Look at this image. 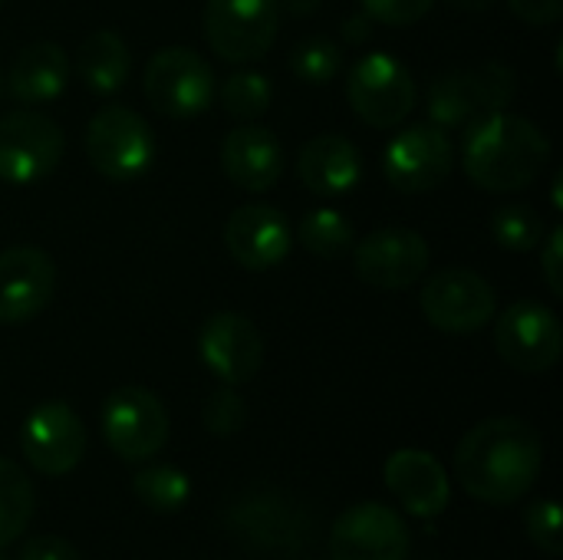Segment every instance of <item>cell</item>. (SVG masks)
<instances>
[{"label":"cell","mask_w":563,"mask_h":560,"mask_svg":"<svg viewBox=\"0 0 563 560\" xmlns=\"http://www.w3.org/2000/svg\"><path fill=\"white\" fill-rule=\"evenodd\" d=\"M544 446L538 429L515 416L478 422L455 449L459 485L485 505L505 508L521 502L541 479Z\"/></svg>","instance_id":"cell-1"},{"label":"cell","mask_w":563,"mask_h":560,"mask_svg":"<svg viewBox=\"0 0 563 560\" xmlns=\"http://www.w3.org/2000/svg\"><path fill=\"white\" fill-rule=\"evenodd\" d=\"M551 162V139L531 119L492 109L465 125L462 168L482 191H521Z\"/></svg>","instance_id":"cell-2"},{"label":"cell","mask_w":563,"mask_h":560,"mask_svg":"<svg viewBox=\"0 0 563 560\" xmlns=\"http://www.w3.org/2000/svg\"><path fill=\"white\" fill-rule=\"evenodd\" d=\"M145 99L152 109L172 119H195L201 116L214 96L218 79L211 63L191 46H162L148 56L142 76Z\"/></svg>","instance_id":"cell-3"},{"label":"cell","mask_w":563,"mask_h":560,"mask_svg":"<svg viewBox=\"0 0 563 560\" xmlns=\"http://www.w3.org/2000/svg\"><path fill=\"white\" fill-rule=\"evenodd\" d=\"M515 89H518L515 69L495 59L472 66V69L445 73L429 86V96H426L429 122H435L445 132L468 125L472 119L492 109H505L515 99Z\"/></svg>","instance_id":"cell-4"},{"label":"cell","mask_w":563,"mask_h":560,"mask_svg":"<svg viewBox=\"0 0 563 560\" xmlns=\"http://www.w3.org/2000/svg\"><path fill=\"white\" fill-rule=\"evenodd\" d=\"M89 165L109 182H132L155 162L152 125L129 106H102L86 125Z\"/></svg>","instance_id":"cell-5"},{"label":"cell","mask_w":563,"mask_h":560,"mask_svg":"<svg viewBox=\"0 0 563 560\" xmlns=\"http://www.w3.org/2000/svg\"><path fill=\"white\" fill-rule=\"evenodd\" d=\"M346 99L366 125L393 129L416 109L419 92L409 66L399 56L376 50L353 63L346 76Z\"/></svg>","instance_id":"cell-6"},{"label":"cell","mask_w":563,"mask_h":560,"mask_svg":"<svg viewBox=\"0 0 563 560\" xmlns=\"http://www.w3.org/2000/svg\"><path fill=\"white\" fill-rule=\"evenodd\" d=\"M66 152L63 129L33 109L0 116V182L33 185L56 172Z\"/></svg>","instance_id":"cell-7"},{"label":"cell","mask_w":563,"mask_h":560,"mask_svg":"<svg viewBox=\"0 0 563 560\" xmlns=\"http://www.w3.org/2000/svg\"><path fill=\"white\" fill-rule=\"evenodd\" d=\"M277 0H208L205 36L224 63H257L277 40Z\"/></svg>","instance_id":"cell-8"},{"label":"cell","mask_w":563,"mask_h":560,"mask_svg":"<svg viewBox=\"0 0 563 560\" xmlns=\"http://www.w3.org/2000/svg\"><path fill=\"white\" fill-rule=\"evenodd\" d=\"M106 446L125 462H145L168 442V413L162 399L142 386H119L102 406Z\"/></svg>","instance_id":"cell-9"},{"label":"cell","mask_w":563,"mask_h":560,"mask_svg":"<svg viewBox=\"0 0 563 560\" xmlns=\"http://www.w3.org/2000/svg\"><path fill=\"white\" fill-rule=\"evenodd\" d=\"M455 165V145L445 129L435 122H416L396 132L383 152L386 182L399 191L422 195L435 191Z\"/></svg>","instance_id":"cell-10"},{"label":"cell","mask_w":563,"mask_h":560,"mask_svg":"<svg viewBox=\"0 0 563 560\" xmlns=\"http://www.w3.org/2000/svg\"><path fill=\"white\" fill-rule=\"evenodd\" d=\"M498 356L518 373H548L563 353V330L558 314L538 300L511 304L495 323Z\"/></svg>","instance_id":"cell-11"},{"label":"cell","mask_w":563,"mask_h":560,"mask_svg":"<svg viewBox=\"0 0 563 560\" xmlns=\"http://www.w3.org/2000/svg\"><path fill=\"white\" fill-rule=\"evenodd\" d=\"M422 314L442 333H475L495 320V287L468 267L435 271L422 287Z\"/></svg>","instance_id":"cell-12"},{"label":"cell","mask_w":563,"mask_h":560,"mask_svg":"<svg viewBox=\"0 0 563 560\" xmlns=\"http://www.w3.org/2000/svg\"><path fill=\"white\" fill-rule=\"evenodd\" d=\"M432 251L412 228H379L353 248V271L376 290H406L429 271Z\"/></svg>","instance_id":"cell-13"},{"label":"cell","mask_w":563,"mask_h":560,"mask_svg":"<svg viewBox=\"0 0 563 560\" xmlns=\"http://www.w3.org/2000/svg\"><path fill=\"white\" fill-rule=\"evenodd\" d=\"M20 452L46 479L69 475L86 455V426L66 403H43L23 419Z\"/></svg>","instance_id":"cell-14"},{"label":"cell","mask_w":563,"mask_h":560,"mask_svg":"<svg viewBox=\"0 0 563 560\" xmlns=\"http://www.w3.org/2000/svg\"><path fill=\"white\" fill-rule=\"evenodd\" d=\"M409 528L406 521L379 505L363 502L346 508L330 531V560H406Z\"/></svg>","instance_id":"cell-15"},{"label":"cell","mask_w":563,"mask_h":560,"mask_svg":"<svg viewBox=\"0 0 563 560\" xmlns=\"http://www.w3.org/2000/svg\"><path fill=\"white\" fill-rule=\"evenodd\" d=\"M198 356L224 386H241L257 376L264 363V340L251 317L221 310L201 323Z\"/></svg>","instance_id":"cell-16"},{"label":"cell","mask_w":563,"mask_h":560,"mask_svg":"<svg viewBox=\"0 0 563 560\" xmlns=\"http://www.w3.org/2000/svg\"><path fill=\"white\" fill-rule=\"evenodd\" d=\"M56 294V264L43 248L20 244L0 251V323L16 327L49 307Z\"/></svg>","instance_id":"cell-17"},{"label":"cell","mask_w":563,"mask_h":560,"mask_svg":"<svg viewBox=\"0 0 563 560\" xmlns=\"http://www.w3.org/2000/svg\"><path fill=\"white\" fill-rule=\"evenodd\" d=\"M231 257L247 271H274L294 248V228L274 205H241L224 224Z\"/></svg>","instance_id":"cell-18"},{"label":"cell","mask_w":563,"mask_h":560,"mask_svg":"<svg viewBox=\"0 0 563 560\" xmlns=\"http://www.w3.org/2000/svg\"><path fill=\"white\" fill-rule=\"evenodd\" d=\"M386 488L406 505L416 518H439L449 508L452 482L445 465L422 449H399L386 459L383 469Z\"/></svg>","instance_id":"cell-19"},{"label":"cell","mask_w":563,"mask_h":560,"mask_svg":"<svg viewBox=\"0 0 563 560\" xmlns=\"http://www.w3.org/2000/svg\"><path fill=\"white\" fill-rule=\"evenodd\" d=\"M221 172L244 191H267L284 175V149L271 129L244 122L221 142Z\"/></svg>","instance_id":"cell-20"},{"label":"cell","mask_w":563,"mask_h":560,"mask_svg":"<svg viewBox=\"0 0 563 560\" xmlns=\"http://www.w3.org/2000/svg\"><path fill=\"white\" fill-rule=\"evenodd\" d=\"M363 158L360 149L343 135H313L297 155V178L313 195H346L360 185Z\"/></svg>","instance_id":"cell-21"},{"label":"cell","mask_w":563,"mask_h":560,"mask_svg":"<svg viewBox=\"0 0 563 560\" xmlns=\"http://www.w3.org/2000/svg\"><path fill=\"white\" fill-rule=\"evenodd\" d=\"M69 83V56L63 46L49 40H36L16 53L10 63V73L3 76V89L23 106H43L66 92Z\"/></svg>","instance_id":"cell-22"},{"label":"cell","mask_w":563,"mask_h":560,"mask_svg":"<svg viewBox=\"0 0 563 560\" xmlns=\"http://www.w3.org/2000/svg\"><path fill=\"white\" fill-rule=\"evenodd\" d=\"M132 56L125 40L115 30H96L79 43L76 53V73L86 83L89 92L112 96L129 83Z\"/></svg>","instance_id":"cell-23"},{"label":"cell","mask_w":563,"mask_h":560,"mask_svg":"<svg viewBox=\"0 0 563 560\" xmlns=\"http://www.w3.org/2000/svg\"><path fill=\"white\" fill-rule=\"evenodd\" d=\"M33 508H36V498H33V485L26 472L13 465L10 459H0V551L13 545L16 538H23V531L30 528Z\"/></svg>","instance_id":"cell-24"},{"label":"cell","mask_w":563,"mask_h":560,"mask_svg":"<svg viewBox=\"0 0 563 560\" xmlns=\"http://www.w3.org/2000/svg\"><path fill=\"white\" fill-rule=\"evenodd\" d=\"M135 498L152 512H178L191 498V479L175 465H145L132 475Z\"/></svg>","instance_id":"cell-25"},{"label":"cell","mask_w":563,"mask_h":560,"mask_svg":"<svg viewBox=\"0 0 563 560\" xmlns=\"http://www.w3.org/2000/svg\"><path fill=\"white\" fill-rule=\"evenodd\" d=\"M271 99H274L271 83L257 69H238L221 83V106L231 119L254 122V119L267 116Z\"/></svg>","instance_id":"cell-26"},{"label":"cell","mask_w":563,"mask_h":560,"mask_svg":"<svg viewBox=\"0 0 563 560\" xmlns=\"http://www.w3.org/2000/svg\"><path fill=\"white\" fill-rule=\"evenodd\" d=\"M544 234H548L544 218L531 205H501L492 215V238L505 251H518V254L538 251Z\"/></svg>","instance_id":"cell-27"},{"label":"cell","mask_w":563,"mask_h":560,"mask_svg":"<svg viewBox=\"0 0 563 560\" xmlns=\"http://www.w3.org/2000/svg\"><path fill=\"white\" fill-rule=\"evenodd\" d=\"M300 244L317 257H340L353 248V224L336 208H313L300 221Z\"/></svg>","instance_id":"cell-28"},{"label":"cell","mask_w":563,"mask_h":560,"mask_svg":"<svg viewBox=\"0 0 563 560\" xmlns=\"http://www.w3.org/2000/svg\"><path fill=\"white\" fill-rule=\"evenodd\" d=\"M343 66V53L330 36H307L294 53H290V69L297 79L310 86H327L336 79Z\"/></svg>","instance_id":"cell-29"},{"label":"cell","mask_w":563,"mask_h":560,"mask_svg":"<svg viewBox=\"0 0 563 560\" xmlns=\"http://www.w3.org/2000/svg\"><path fill=\"white\" fill-rule=\"evenodd\" d=\"M201 419H205V429L211 436H234L247 422V406H244V399L238 396L234 386L221 383V389H214L208 396V403L201 409Z\"/></svg>","instance_id":"cell-30"},{"label":"cell","mask_w":563,"mask_h":560,"mask_svg":"<svg viewBox=\"0 0 563 560\" xmlns=\"http://www.w3.org/2000/svg\"><path fill=\"white\" fill-rule=\"evenodd\" d=\"M525 525H528V538L538 545V551H544V554H551V558H558V554H561L563 525H561V508H558V502L541 498L538 505H531V508H528Z\"/></svg>","instance_id":"cell-31"},{"label":"cell","mask_w":563,"mask_h":560,"mask_svg":"<svg viewBox=\"0 0 563 560\" xmlns=\"http://www.w3.org/2000/svg\"><path fill=\"white\" fill-rule=\"evenodd\" d=\"M435 0H360V10L383 26H409L419 23Z\"/></svg>","instance_id":"cell-32"},{"label":"cell","mask_w":563,"mask_h":560,"mask_svg":"<svg viewBox=\"0 0 563 560\" xmlns=\"http://www.w3.org/2000/svg\"><path fill=\"white\" fill-rule=\"evenodd\" d=\"M541 267L544 281L554 297H563V228L558 224L544 241H541Z\"/></svg>","instance_id":"cell-33"},{"label":"cell","mask_w":563,"mask_h":560,"mask_svg":"<svg viewBox=\"0 0 563 560\" xmlns=\"http://www.w3.org/2000/svg\"><path fill=\"white\" fill-rule=\"evenodd\" d=\"M20 560H82L76 554V548L66 541V538H56V535H40L33 541L23 545Z\"/></svg>","instance_id":"cell-34"},{"label":"cell","mask_w":563,"mask_h":560,"mask_svg":"<svg viewBox=\"0 0 563 560\" xmlns=\"http://www.w3.org/2000/svg\"><path fill=\"white\" fill-rule=\"evenodd\" d=\"M508 7H511L525 23H534V26L558 23L563 13V0H508Z\"/></svg>","instance_id":"cell-35"},{"label":"cell","mask_w":563,"mask_h":560,"mask_svg":"<svg viewBox=\"0 0 563 560\" xmlns=\"http://www.w3.org/2000/svg\"><path fill=\"white\" fill-rule=\"evenodd\" d=\"M369 26H373V20L366 13H360V17H353V20L343 23V36L346 40H366L369 36Z\"/></svg>","instance_id":"cell-36"},{"label":"cell","mask_w":563,"mask_h":560,"mask_svg":"<svg viewBox=\"0 0 563 560\" xmlns=\"http://www.w3.org/2000/svg\"><path fill=\"white\" fill-rule=\"evenodd\" d=\"M277 7H284L290 17H310L320 10V0H277Z\"/></svg>","instance_id":"cell-37"},{"label":"cell","mask_w":563,"mask_h":560,"mask_svg":"<svg viewBox=\"0 0 563 560\" xmlns=\"http://www.w3.org/2000/svg\"><path fill=\"white\" fill-rule=\"evenodd\" d=\"M455 10H468V13H482V10H488L495 0H449Z\"/></svg>","instance_id":"cell-38"},{"label":"cell","mask_w":563,"mask_h":560,"mask_svg":"<svg viewBox=\"0 0 563 560\" xmlns=\"http://www.w3.org/2000/svg\"><path fill=\"white\" fill-rule=\"evenodd\" d=\"M0 96H3V73H0Z\"/></svg>","instance_id":"cell-39"},{"label":"cell","mask_w":563,"mask_h":560,"mask_svg":"<svg viewBox=\"0 0 563 560\" xmlns=\"http://www.w3.org/2000/svg\"><path fill=\"white\" fill-rule=\"evenodd\" d=\"M0 560H3V554H0Z\"/></svg>","instance_id":"cell-40"},{"label":"cell","mask_w":563,"mask_h":560,"mask_svg":"<svg viewBox=\"0 0 563 560\" xmlns=\"http://www.w3.org/2000/svg\"><path fill=\"white\" fill-rule=\"evenodd\" d=\"M0 3H3V0H0Z\"/></svg>","instance_id":"cell-41"}]
</instances>
